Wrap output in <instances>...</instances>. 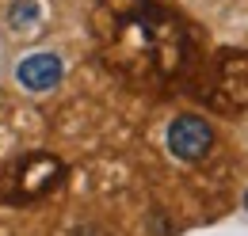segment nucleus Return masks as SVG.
I'll return each instance as SVG.
<instances>
[{"mask_svg":"<svg viewBox=\"0 0 248 236\" xmlns=\"http://www.w3.org/2000/svg\"><path fill=\"white\" fill-rule=\"evenodd\" d=\"M38 19H42L38 0H16V4L8 8V27L12 30H31Z\"/></svg>","mask_w":248,"mask_h":236,"instance_id":"nucleus-4","label":"nucleus"},{"mask_svg":"<svg viewBox=\"0 0 248 236\" xmlns=\"http://www.w3.org/2000/svg\"><path fill=\"white\" fill-rule=\"evenodd\" d=\"M245 209H248V191H245Z\"/></svg>","mask_w":248,"mask_h":236,"instance_id":"nucleus-5","label":"nucleus"},{"mask_svg":"<svg viewBox=\"0 0 248 236\" xmlns=\"http://www.w3.org/2000/svg\"><path fill=\"white\" fill-rule=\"evenodd\" d=\"M54 179H62V164L54 156H27L19 164V179H16V194L31 198V194H42Z\"/></svg>","mask_w":248,"mask_h":236,"instance_id":"nucleus-3","label":"nucleus"},{"mask_svg":"<svg viewBox=\"0 0 248 236\" xmlns=\"http://www.w3.org/2000/svg\"><path fill=\"white\" fill-rule=\"evenodd\" d=\"M65 76V65L58 54H50V50H38V54H27V58L16 65V80H19V88L34 91V95H42V91L58 88Z\"/></svg>","mask_w":248,"mask_h":236,"instance_id":"nucleus-2","label":"nucleus"},{"mask_svg":"<svg viewBox=\"0 0 248 236\" xmlns=\"http://www.w3.org/2000/svg\"><path fill=\"white\" fill-rule=\"evenodd\" d=\"M164 141H168V152L176 156V160H187V164H195V160H202L210 145H214V130H210V122L199 115H180L168 122V133H164Z\"/></svg>","mask_w":248,"mask_h":236,"instance_id":"nucleus-1","label":"nucleus"}]
</instances>
